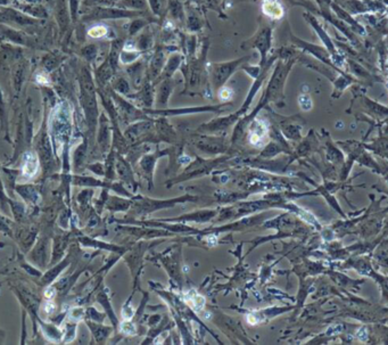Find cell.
Here are the masks:
<instances>
[{"mask_svg": "<svg viewBox=\"0 0 388 345\" xmlns=\"http://www.w3.org/2000/svg\"><path fill=\"white\" fill-rule=\"evenodd\" d=\"M271 46H272V28L270 25H262V27L259 29V31H257L252 38H249V40H246V41L242 43V48L244 49L255 48L257 52L260 53L261 56V61L259 64L260 67L266 66L267 62L269 60V58H268V54H269Z\"/></svg>", "mask_w": 388, "mask_h": 345, "instance_id": "cell-1", "label": "cell"}, {"mask_svg": "<svg viewBox=\"0 0 388 345\" xmlns=\"http://www.w3.org/2000/svg\"><path fill=\"white\" fill-rule=\"evenodd\" d=\"M251 56H246L238 58V60L223 62V63H215L212 64L211 67V75L212 80L215 88H221L223 87L224 83L231 75L235 73V71L237 68L245 63L246 61H248Z\"/></svg>", "mask_w": 388, "mask_h": 345, "instance_id": "cell-2", "label": "cell"}, {"mask_svg": "<svg viewBox=\"0 0 388 345\" xmlns=\"http://www.w3.org/2000/svg\"><path fill=\"white\" fill-rule=\"evenodd\" d=\"M144 15L143 10H129L124 8H113V7H101L93 9L89 19L91 20H119V19H137Z\"/></svg>", "mask_w": 388, "mask_h": 345, "instance_id": "cell-3", "label": "cell"}, {"mask_svg": "<svg viewBox=\"0 0 388 345\" xmlns=\"http://www.w3.org/2000/svg\"><path fill=\"white\" fill-rule=\"evenodd\" d=\"M166 56L163 48H157L154 53L153 57L149 62V67H148V80H155L159 77V74L162 73L163 68H164L166 64Z\"/></svg>", "mask_w": 388, "mask_h": 345, "instance_id": "cell-4", "label": "cell"}, {"mask_svg": "<svg viewBox=\"0 0 388 345\" xmlns=\"http://www.w3.org/2000/svg\"><path fill=\"white\" fill-rule=\"evenodd\" d=\"M261 8H262L264 15L270 20H281L285 15L284 6L278 0H263Z\"/></svg>", "mask_w": 388, "mask_h": 345, "instance_id": "cell-5", "label": "cell"}, {"mask_svg": "<svg viewBox=\"0 0 388 345\" xmlns=\"http://www.w3.org/2000/svg\"><path fill=\"white\" fill-rule=\"evenodd\" d=\"M182 58H183L182 55H180V54H175V55L170 57L169 60L166 61V64L164 68H163L162 73L159 74V78L156 79L155 82L163 81V80L171 78L172 74L177 71V68L180 66L181 63H182Z\"/></svg>", "mask_w": 388, "mask_h": 345, "instance_id": "cell-6", "label": "cell"}, {"mask_svg": "<svg viewBox=\"0 0 388 345\" xmlns=\"http://www.w3.org/2000/svg\"><path fill=\"white\" fill-rule=\"evenodd\" d=\"M151 13L159 19H164L169 9V0H147Z\"/></svg>", "mask_w": 388, "mask_h": 345, "instance_id": "cell-7", "label": "cell"}, {"mask_svg": "<svg viewBox=\"0 0 388 345\" xmlns=\"http://www.w3.org/2000/svg\"><path fill=\"white\" fill-rule=\"evenodd\" d=\"M118 7L129 10H144L147 8V0H118Z\"/></svg>", "mask_w": 388, "mask_h": 345, "instance_id": "cell-8", "label": "cell"}, {"mask_svg": "<svg viewBox=\"0 0 388 345\" xmlns=\"http://www.w3.org/2000/svg\"><path fill=\"white\" fill-rule=\"evenodd\" d=\"M168 13L176 21L182 22L184 20V10L182 5L179 2V0H169Z\"/></svg>", "mask_w": 388, "mask_h": 345, "instance_id": "cell-9", "label": "cell"}, {"mask_svg": "<svg viewBox=\"0 0 388 345\" xmlns=\"http://www.w3.org/2000/svg\"><path fill=\"white\" fill-rule=\"evenodd\" d=\"M172 89H173V82H172L171 78L163 80L161 90H159V94H158V97H157V100H159V103L161 104L166 103V100H168L170 93L172 92Z\"/></svg>", "mask_w": 388, "mask_h": 345, "instance_id": "cell-10", "label": "cell"}, {"mask_svg": "<svg viewBox=\"0 0 388 345\" xmlns=\"http://www.w3.org/2000/svg\"><path fill=\"white\" fill-rule=\"evenodd\" d=\"M144 62L143 61H136L135 63L130 64V66L126 68L128 73L133 81H139L141 80V75H143L144 72Z\"/></svg>", "mask_w": 388, "mask_h": 345, "instance_id": "cell-11", "label": "cell"}, {"mask_svg": "<svg viewBox=\"0 0 388 345\" xmlns=\"http://www.w3.org/2000/svg\"><path fill=\"white\" fill-rule=\"evenodd\" d=\"M151 46H153V37H151V33H149L148 31L143 32L139 39H138L136 48L139 50V52H145V50L151 48Z\"/></svg>", "mask_w": 388, "mask_h": 345, "instance_id": "cell-12", "label": "cell"}, {"mask_svg": "<svg viewBox=\"0 0 388 345\" xmlns=\"http://www.w3.org/2000/svg\"><path fill=\"white\" fill-rule=\"evenodd\" d=\"M147 25H149V21H145L144 19H136L129 25V35L132 37V35L137 34L138 32L146 28Z\"/></svg>", "mask_w": 388, "mask_h": 345, "instance_id": "cell-13", "label": "cell"}, {"mask_svg": "<svg viewBox=\"0 0 388 345\" xmlns=\"http://www.w3.org/2000/svg\"><path fill=\"white\" fill-rule=\"evenodd\" d=\"M106 34H107V28L104 27V25H97V27H93L88 31L89 37L95 38V39L101 38Z\"/></svg>", "mask_w": 388, "mask_h": 345, "instance_id": "cell-14", "label": "cell"}, {"mask_svg": "<svg viewBox=\"0 0 388 345\" xmlns=\"http://www.w3.org/2000/svg\"><path fill=\"white\" fill-rule=\"evenodd\" d=\"M115 88L119 93L121 94H126L129 90V83L128 81L124 78H119L118 81H117V86H115Z\"/></svg>", "mask_w": 388, "mask_h": 345, "instance_id": "cell-15", "label": "cell"}, {"mask_svg": "<svg viewBox=\"0 0 388 345\" xmlns=\"http://www.w3.org/2000/svg\"><path fill=\"white\" fill-rule=\"evenodd\" d=\"M231 97H233V90L227 88V87H222V88L220 89L219 92V98L221 100L223 101H228L231 99Z\"/></svg>", "mask_w": 388, "mask_h": 345, "instance_id": "cell-16", "label": "cell"}, {"mask_svg": "<svg viewBox=\"0 0 388 345\" xmlns=\"http://www.w3.org/2000/svg\"><path fill=\"white\" fill-rule=\"evenodd\" d=\"M0 230L5 231L6 234L10 235V227L8 226V223H7L5 220H2L1 217H0Z\"/></svg>", "mask_w": 388, "mask_h": 345, "instance_id": "cell-17", "label": "cell"}, {"mask_svg": "<svg viewBox=\"0 0 388 345\" xmlns=\"http://www.w3.org/2000/svg\"><path fill=\"white\" fill-rule=\"evenodd\" d=\"M364 329L365 328H362L360 332H358V337L360 340H365V337H367V332H364Z\"/></svg>", "mask_w": 388, "mask_h": 345, "instance_id": "cell-18", "label": "cell"}]
</instances>
